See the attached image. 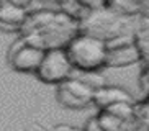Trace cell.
<instances>
[{
    "instance_id": "1",
    "label": "cell",
    "mask_w": 149,
    "mask_h": 131,
    "mask_svg": "<svg viewBox=\"0 0 149 131\" xmlns=\"http://www.w3.org/2000/svg\"><path fill=\"white\" fill-rule=\"evenodd\" d=\"M64 49L72 67L82 72H95L107 66L108 44L93 35L80 33L72 36Z\"/></svg>"
},
{
    "instance_id": "2",
    "label": "cell",
    "mask_w": 149,
    "mask_h": 131,
    "mask_svg": "<svg viewBox=\"0 0 149 131\" xmlns=\"http://www.w3.org/2000/svg\"><path fill=\"white\" fill-rule=\"evenodd\" d=\"M72 64L64 48H51L44 51L43 61L38 66L35 75L44 84H57L64 82L72 75Z\"/></svg>"
},
{
    "instance_id": "3",
    "label": "cell",
    "mask_w": 149,
    "mask_h": 131,
    "mask_svg": "<svg viewBox=\"0 0 149 131\" xmlns=\"http://www.w3.org/2000/svg\"><path fill=\"white\" fill-rule=\"evenodd\" d=\"M95 88L82 77H69L57 84L56 100L57 103L69 110H84L93 103Z\"/></svg>"
},
{
    "instance_id": "4",
    "label": "cell",
    "mask_w": 149,
    "mask_h": 131,
    "mask_svg": "<svg viewBox=\"0 0 149 131\" xmlns=\"http://www.w3.org/2000/svg\"><path fill=\"white\" fill-rule=\"evenodd\" d=\"M97 121L105 131H138L141 126L136 105L126 102L100 110V113L97 115Z\"/></svg>"
},
{
    "instance_id": "5",
    "label": "cell",
    "mask_w": 149,
    "mask_h": 131,
    "mask_svg": "<svg viewBox=\"0 0 149 131\" xmlns=\"http://www.w3.org/2000/svg\"><path fill=\"white\" fill-rule=\"evenodd\" d=\"M46 49L30 43L26 39H18L17 43L12 44L8 51V64L12 69L23 74H35L38 66L41 64Z\"/></svg>"
},
{
    "instance_id": "6",
    "label": "cell",
    "mask_w": 149,
    "mask_h": 131,
    "mask_svg": "<svg viewBox=\"0 0 149 131\" xmlns=\"http://www.w3.org/2000/svg\"><path fill=\"white\" fill-rule=\"evenodd\" d=\"M141 57H143L141 49L134 41L121 43L116 46H108L105 67H128L131 64H136Z\"/></svg>"
},
{
    "instance_id": "7",
    "label": "cell",
    "mask_w": 149,
    "mask_h": 131,
    "mask_svg": "<svg viewBox=\"0 0 149 131\" xmlns=\"http://www.w3.org/2000/svg\"><path fill=\"white\" fill-rule=\"evenodd\" d=\"M28 18L26 8L18 7L8 0H0V30L20 31Z\"/></svg>"
},
{
    "instance_id": "8",
    "label": "cell",
    "mask_w": 149,
    "mask_h": 131,
    "mask_svg": "<svg viewBox=\"0 0 149 131\" xmlns=\"http://www.w3.org/2000/svg\"><path fill=\"white\" fill-rule=\"evenodd\" d=\"M134 103V98L131 97V93L121 87H113V85H102V87L95 88L93 92V103L98 107L100 110L108 108L111 105L116 103Z\"/></svg>"
},
{
    "instance_id": "9",
    "label": "cell",
    "mask_w": 149,
    "mask_h": 131,
    "mask_svg": "<svg viewBox=\"0 0 149 131\" xmlns=\"http://www.w3.org/2000/svg\"><path fill=\"white\" fill-rule=\"evenodd\" d=\"M136 113H138V120L139 125L149 130V100L144 102L141 107H136Z\"/></svg>"
},
{
    "instance_id": "10",
    "label": "cell",
    "mask_w": 149,
    "mask_h": 131,
    "mask_svg": "<svg viewBox=\"0 0 149 131\" xmlns=\"http://www.w3.org/2000/svg\"><path fill=\"white\" fill-rule=\"evenodd\" d=\"M84 131H105V130L100 126V123L97 121V116H92V118H88V121L85 123Z\"/></svg>"
},
{
    "instance_id": "11",
    "label": "cell",
    "mask_w": 149,
    "mask_h": 131,
    "mask_svg": "<svg viewBox=\"0 0 149 131\" xmlns=\"http://www.w3.org/2000/svg\"><path fill=\"white\" fill-rule=\"evenodd\" d=\"M51 131H84V128H77L72 125H56L54 128H51Z\"/></svg>"
},
{
    "instance_id": "12",
    "label": "cell",
    "mask_w": 149,
    "mask_h": 131,
    "mask_svg": "<svg viewBox=\"0 0 149 131\" xmlns=\"http://www.w3.org/2000/svg\"><path fill=\"white\" fill-rule=\"evenodd\" d=\"M84 5H87L90 8H102L103 5H105L107 0H80Z\"/></svg>"
},
{
    "instance_id": "13",
    "label": "cell",
    "mask_w": 149,
    "mask_h": 131,
    "mask_svg": "<svg viewBox=\"0 0 149 131\" xmlns=\"http://www.w3.org/2000/svg\"><path fill=\"white\" fill-rule=\"evenodd\" d=\"M8 2H12V3L18 5V7H23V8H26L28 5L33 2V0H8Z\"/></svg>"
},
{
    "instance_id": "14",
    "label": "cell",
    "mask_w": 149,
    "mask_h": 131,
    "mask_svg": "<svg viewBox=\"0 0 149 131\" xmlns=\"http://www.w3.org/2000/svg\"><path fill=\"white\" fill-rule=\"evenodd\" d=\"M144 80L149 82V64H148V67H146V70H144Z\"/></svg>"
},
{
    "instance_id": "15",
    "label": "cell",
    "mask_w": 149,
    "mask_h": 131,
    "mask_svg": "<svg viewBox=\"0 0 149 131\" xmlns=\"http://www.w3.org/2000/svg\"><path fill=\"white\" fill-rule=\"evenodd\" d=\"M138 131H149V130H148V128H144V126H143V128L139 126V130H138Z\"/></svg>"
}]
</instances>
